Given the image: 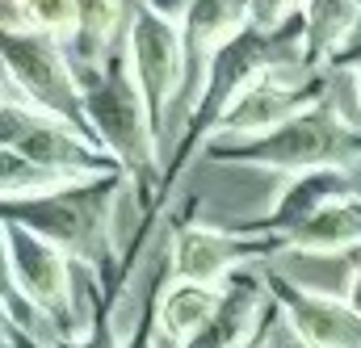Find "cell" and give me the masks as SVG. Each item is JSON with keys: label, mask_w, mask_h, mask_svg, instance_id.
Returning a JSON list of instances; mask_svg holds the SVG:
<instances>
[{"label": "cell", "mask_w": 361, "mask_h": 348, "mask_svg": "<svg viewBox=\"0 0 361 348\" xmlns=\"http://www.w3.org/2000/svg\"><path fill=\"white\" fill-rule=\"evenodd\" d=\"M4 264H8V285H17L30 302L42 311L59 315L72 306V281H68V252L55 248L51 240L34 235L21 223H4Z\"/></svg>", "instance_id": "obj_7"}, {"label": "cell", "mask_w": 361, "mask_h": 348, "mask_svg": "<svg viewBox=\"0 0 361 348\" xmlns=\"http://www.w3.org/2000/svg\"><path fill=\"white\" fill-rule=\"evenodd\" d=\"M349 306L361 315V264H357V273H353V281H349Z\"/></svg>", "instance_id": "obj_20"}, {"label": "cell", "mask_w": 361, "mask_h": 348, "mask_svg": "<svg viewBox=\"0 0 361 348\" xmlns=\"http://www.w3.org/2000/svg\"><path fill=\"white\" fill-rule=\"evenodd\" d=\"M4 85L21 88L25 105L34 101V109L55 113L63 122H76L85 92L76 85L68 59H63V42L42 34V30H25V34H4Z\"/></svg>", "instance_id": "obj_2"}, {"label": "cell", "mask_w": 361, "mask_h": 348, "mask_svg": "<svg viewBox=\"0 0 361 348\" xmlns=\"http://www.w3.org/2000/svg\"><path fill=\"white\" fill-rule=\"evenodd\" d=\"M357 4H361V0H357Z\"/></svg>", "instance_id": "obj_23"}, {"label": "cell", "mask_w": 361, "mask_h": 348, "mask_svg": "<svg viewBox=\"0 0 361 348\" xmlns=\"http://www.w3.org/2000/svg\"><path fill=\"white\" fill-rule=\"evenodd\" d=\"M227 302V285H193V281H173L156 306V319H152V332H156V344L169 348H189L210 323L214 315L223 311Z\"/></svg>", "instance_id": "obj_9"}, {"label": "cell", "mask_w": 361, "mask_h": 348, "mask_svg": "<svg viewBox=\"0 0 361 348\" xmlns=\"http://www.w3.org/2000/svg\"><path fill=\"white\" fill-rule=\"evenodd\" d=\"M4 147L21 151L25 160H34L42 168L80 176V180H97V176L114 173V164H105L92 151L89 135L76 122H63V118L42 113L34 105H21L13 97H4Z\"/></svg>", "instance_id": "obj_1"}, {"label": "cell", "mask_w": 361, "mask_h": 348, "mask_svg": "<svg viewBox=\"0 0 361 348\" xmlns=\"http://www.w3.org/2000/svg\"><path fill=\"white\" fill-rule=\"evenodd\" d=\"M63 348H122V340L114 336V328H105L101 336H85V340H63Z\"/></svg>", "instance_id": "obj_19"}, {"label": "cell", "mask_w": 361, "mask_h": 348, "mask_svg": "<svg viewBox=\"0 0 361 348\" xmlns=\"http://www.w3.org/2000/svg\"><path fill=\"white\" fill-rule=\"evenodd\" d=\"M126 68L130 80L143 92L152 122H164L169 101L177 97L185 80V38L177 34L173 17H160L152 4H139L130 17V38H126Z\"/></svg>", "instance_id": "obj_3"}, {"label": "cell", "mask_w": 361, "mask_h": 348, "mask_svg": "<svg viewBox=\"0 0 361 348\" xmlns=\"http://www.w3.org/2000/svg\"><path fill=\"white\" fill-rule=\"evenodd\" d=\"M240 248L231 235L210 231V227H189L177 235V281H193V285H223V277L235 268Z\"/></svg>", "instance_id": "obj_12"}, {"label": "cell", "mask_w": 361, "mask_h": 348, "mask_svg": "<svg viewBox=\"0 0 361 348\" xmlns=\"http://www.w3.org/2000/svg\"><path fill=\"white\" fill-rule=\"evenodd\" d=\"M76 4H80V34L76 38L85 46V55H92L114 38V30L122 21V0H76Z\"/></svg>", "instance_id": "obj_16"}, {"label": "cell", "mask_w": 361, "mask_h": 348, "mask_svg": "<svg viewBox=\"0 0 361 348\" xmlns=\"http://www.w3.org/2000/svg\"><path fill=\"white\" fill-rule=\"evenodd\" d=\"M25 8H30L34 30L51 34L59 42H68V38L80 34V4L76 0H25Z\"/></svg>", "instance_id": "obj_17"}, {"label": "cell", "mask_w": 361, "mask_h": 348, "mask_svg": "<svg viewBox=\"0 0 361 348\" xmlns=\"http://www.w3.org/2000/svg\"><path fill=\"white\" fill-rule=\"evenodd\" d=\"M361 21L357 0H311L307 4V55H332V46H341L349 38V30Z\"/></svg>", "instance_id": "obj_15"}, {"label": "cell", "mask_w": 361, "mask_h": 348, "mask_svg": "<svg viewBox=\"0 0 361 348\" xmlns=\"http://www.w3.org/2000/svg\"><path fill=\"white\" fill-rule=\"evenodd\" d=\"M248 8H252V21H257L261 30H277V25L290 17L294 0H248Z\"/></svg>", "instance_id": "obj_18"}, {"label": "cell", "mask_w": 361, "mask_h": 348, "mask_svg": "<svg viewBox=\"0 0 361 348\" xmlns=\"http://www.w3.org/2000/svg\"><path fill=\"white\" fill-rule=\"evenodd\" d=\"M353 80H357V97H361V63L353 68Z\"/></svg>", "instance_id": "obj_22"}, {"label": "cell", "mask_w": 361, "mask_h": 348, "mask_svg": "<svg viewBox=\"0 0 361 348\" xmlns=\"http://www.w3.org/2000/svg\"><path fill=\"white\" fill-rule=\"evenodd\" d=\"M240 348H269V332H265V328H261V332H257V336H252V340H248V344H240Z\"/></svg>", "instance_id": "obj_21"}, {"label": "cell", "mask_w": 361, "mask_h": 348, "mask_svg": "<svg viewBox=\"0 0 361 348\" xmlns=\"http://www.w3.org/2000/svg\"><path fill=\"white\" fill-rule=\"evenodd\" d=\"M353 244H361V201L353 197H332L324 210L290 231V248L298 252H341Z\"/></svg>", "instance_id": "obj_13"}, {"label": "cell", "mask_w": 361, "mask_h": 348, "mask_svg": "<svg viewBox=\"0 0 361 348\" xmlns=\"http://www.w3.org/2000/svg\"><path fill=\"white\" fill-rule=\"evenodd\" d=\"M0 180H4V197H8V206H13L17 197H25V201H42V197H55V193H63V189H72V185H89V180H80V176L42 168V164L25 160L21 151H8V147H4V176H0Z\"/></svg>", "instance_id": "obj_14"}, {"label": "cell", "mask_w": 361, "mask_h": 348, "mask_svg": "<svg viewBox=\"0 0 361 348\" xmlns=\"http://www.w3.org/2000/svg\"><path fill=\"white\" fill-rule=\"evenodd\" d=\"M252 8L248 0H193L185 13V55L193 68L214 72L210 63L244 34Z\"/></svg>", "instance_id": "obj_10"}, {"label": "cell", "mask_w": 361, "mask_h": 348, "mask_svg": "<svg viewBox=\"0 0 361 348\" xmlns=\"http://www.w3.org/2000/svg\"><path fill=\"white\" fill-rule=\"evenodd\" d=\"M85 113L92 118V126L101 130V139L118 151V160H126V164H152L156 122L147 113L143 92L130 88L126 72H109L105 80L97 76V88L85 92Z\"/></svg>", "instance_id": "obj_6"}, {"label": "cell", "mask_w": 361, "mask_h": 348, "mask_svg": "<svg viewBox=\"0 0 361 348\" xmlns=\"http://www.w3.org/2000/svg\"><path fill=\"white\" fill-rule=\"evenodd\" d=\"M345 151H353V135L345 130V122L332 105H319V109L290 118L261 143L231 147V160H248V164H265V168H319V164L341 160Z\"/></svg>", "instance_id": "obj_4"}, {"label": "cell", "mask_w": 361, "mask_h": 348, "mask_svg": "<svg viewBox=\"0 0 361 348\" xmlns=\"http://www.w3.org/2000/svg\"><path fill=\"white\" fill-rule=\"evenodd\" d=\"M277 294H281L294 336L307 348H361V315L349 302H336L311 290H294L286 281H277Z\"/></svg>", "instance_id": "obj_8"}, {"label": "cell", "mask_w": 361, "mask_h": 348, "mask_svg": "<svg viewBox=\"0 0 361 348\" xmlns=\"http://www.w3.org/2000/svg\"><path fill=\"white\" fill-rule=\"evenodd\" d=\"M8 218L30 227L34 235L51 240L63 252H76L80 261H97L101 252V218H105V189L92 185H72L55 197L25 201V210L8 206Z\"/></svg>", "instance_id": "obj_5"}, {"label": "cell", "mask_w": 361, "mask_h": 348, "mask_svg": "<svg viewBox=\"0 0 361 348\" xmlns=\"http://www.w3.org/2000/svg\"><path fill=\"white\" fill-rule=\"evenodd\" d=\"M290 118H298V92L281 88L273 76H261V80H252L231 101V109L219 118V130H231V135H273Z\"/></svg>", "instance_id": "obj_11"}]
</instances>
